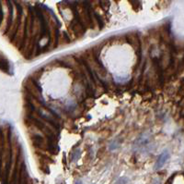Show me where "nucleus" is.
I'll return each instance as SVG.
<instances>
[{
    "mask_svg": "<svg viewBox=\"0 0 184 184\" xmlns=\"http://www.w3.org/2000/svg\"><path fill=\"white\" fill-rule=\"evenodd\" d=\"M75 184H82V181H77V182H75Z\"/></svg>",
    "mask_w": 184,
    "mask_h": 184,
    "instance_id": "39448f33",
    "label": "nucleus"
},
{
    "mask_svg": "<svg viewBox=\"0 0 184 184\" xmlns=\"http://www.w3.org/2000/svg\"><path fill=\"white\" fill-rule=\"evenodd\" d=\"M79 154H80V150H79V149L75 150L71 155V160H72V161H75V160H77V158L79 157Z\"/></svg>",
    "mask_w": 184,
    "mask_h": 184,
    "instance_id": "f03ea898",
    "label": "nucleus"
},
{
    "mask_svg": "<svg viewBox=\"0 0 184 184\" xmlns=\"http://www.w3.org/2000/svg\"><path fill=\"white\" fill-rule=\"evenodd\" d=\"M128 182V179L127 178H121L117 181V184H126Z\"/></svg>",
    "mask_w": 184,
    "mask_h": 184,
    "instance_id": "7ed1b4c3",
    "label": "nucleus"
},
{
    "mask_svg": "<svg viewBox=\"0 0 184 184\" xmlns=\"http://www.w3.org/2000/svg\"><path fill=\"white\" fill-rule=\"evenodd\" d=\"M169 158V151L165 150L163 152V153L159 155V157L158 159L157 163H156V166H155V169H161V167L165 165V163L167 159Z\"/></svg>",
    "mask_w": 184,
    "mask_h": 184,
    "instance_id": "f257e3e1",
    "label": "nucleus"
},
{
    "mask_svg": "<svg viewBox=\"0 0 184 184\" xmlns=\"http://www.w3.org/2000/svg\"><path fill=\"white\" fill-rule=\"evenodd\" d=\"M152 184H160V181H159L158 179H155L153 181V183Z\"/></svg>",
    "mask_w": 184,
    "mask_h": 184,
    "instance_id": "20e7f679",
    "label": "nucleus"
}]
</instances>
